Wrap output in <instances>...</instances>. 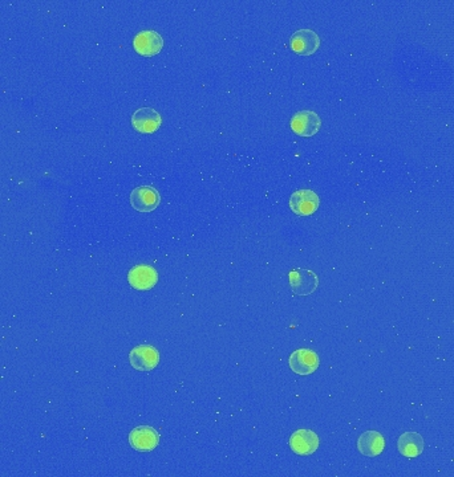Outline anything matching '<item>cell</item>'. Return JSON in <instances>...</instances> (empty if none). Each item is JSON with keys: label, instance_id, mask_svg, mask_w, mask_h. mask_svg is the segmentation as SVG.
Listing matches in <instances>:
<instances>
[{"label": "cell", "instance_id": "obj_10", "mask_svg": "<svg viewBox=\"0 0 454 477\" xmlns=\"http://www.w3.org/2000/svg\"><path fill=\"white\" fill-rule=\"evenodd\" d=\"M129 443L133 448L141 452H151L160 443L158 432L149 426L137 427L129 435Z\"/></svg>", "mask_w": 454, "mask_h": 477}, {"label": "cell", "instance_id": "obj_8", "mask_svg": "<svg viewBox=\"0 0 454 477\" xmlns=\"http://www.w3.org/2000/svg\"><path fill=\"white\" fill-rule=\"evenodd\" d=\"M290 447L296 455H313L319 448V436L311 430L295 431L290 438Z\"/></svg>", "mask_w": 454, "mask_h": 477}, {"label": "cell", "instance_id": "obj_9", "mask_svg": "<svg viewBox=\"0 0 454 477\" xmlns=\"http://www.w3.org/2000/svg\"><path fill=\"white\" fill-rule=\"evenodd\" d=\"M161 123L160 113L151 108H141L133 113V128L142 134H151L158 130Z\"/></svg>", "mask_w": 454, "mask_h": 477}, {"label": "cell", "instance_id": "obj_2", "mask_svg": "<svg viewBox=\"0 0 454 477\" xmlns=\"http://www.w3.org/2000/svg\"><path fill=\"white\" fill-rule=\"evenodd\" d=\"M161 202L160 193L153 186H140L131 193V205L136 211L151 212L154 211Z\"/></svg>", "mask_w": 454, "mask_h": 477}, {"label": "cell", "instance_id": "obj_11", "mask_svg": "<svg viewBox=\"0 0 454 477\" xmlns=\"http://www.w3.org/2000/svg\"><path fill=\"white\" fill-rule=\"evenodd\" d=\"M128 281L134 289L149 290L156 287L158 281V273L151 265H136L129 271Z\"/></svg>", "mask_w": 454, "mask_h": 477}, {"label": "cell", "instance_id": "obj_3", "mask_svg": "<svg viewBox=\"0 0 454 477\" xmlns=\"http://www.w3.org/2000/svg\"><path fill=\"white\" fill-rule=\"evenodd\" d=\"M319 205V197L313 190H298L290 198V208L299 216L313 215L318 211Z\"/></svg>", "mask_w": 454, "mask_h": 477}, {"label": "cell", "instance_id": "obj_13", "mask_svg": "<svg viewBox=\"0 0 454 477\" xmlns=\"http://www.w3.org/2000/svg\"><path fill=\"white\" fill-rule=\"evenodd\" d=\"M385 447L384 436L378 431H365L358 440V449L361 455L376 458Z\"/></svg>", "mask_w": 454, "mask_h": 477}, {"label": "cell", "instance_id": "obj_6", "mask_svg": "<svg viewBox=\"0 0 454 477\" xmlns=\"http://www.w3.org/2000/svg\"><path fill=\"white\" fill-rule=\"evenodd\" d=\"M288 279L293 293L299 296L311 294L319 285V279L316 273L310 270H293L288 273Z\"/></svg>", "mask_w": 454, "mask_h": 477}, {"label": "cell", "instance_id": "obj_5", "mask_svg": "<svg viewBox=\"0 0 454 477\" xmlns=\"http://www.w3.org/2000/svg\"><path fill=\"white\" fill-rule=\"evenodd\" d=\"M290 367L295 374L310 375L319 367V357L310 349H299L290 357Z\"/></svg>", "mask_w": 454, "mask_h": 477}, {"label": "cell", "instance_id": "obj_7", "mask_svg": "<svg viewBox=\"0 0 454 477\" xmlns=\"http://www.w3.org/2000/svg\"><path fill=\"white\" fill-rule=\"evenodd\" d=\"M290 44L291 49L298 55L310 56L318 51L321 46V39L313 29H299L293 34Z\"/></svg>", "mask_w": 454, "mask_h": 477}, {"label": "cell", "instance_id": "obj_1", "mask_svg": "<svg viewBox=\"0 0 454 477\" xmlns=\"http://www.w3.org/2000/svg\"><path fill=\"white\" fill-rule=\"evenodd\" d=\"M290 125L295 134L301 137H313L321 129L322 120L313 111H301L293 114Z\"/></svg>", "mask_w": 454, "mask_h": 477}, {"label": "cell", "instance_id": "obj_14", "mask_svg": "<svg viewBox=\"0 0 454 477\" xmlns=\"http://www.w3.org/2000/svg\"><path fill=\"white\" fill-rule=\"evenodd\" d=\"M398 448L405 458H417L424 451V439L417 432H405L398 438Z\"/></svg>", "mask_w": 454, "mask_h": 477}, {"label": "cell", "instance_id": "obj_4", "mask_svg": "<svg viewBox=\"0 0 454 477\" xmlns=\"http://www.w3.org/2000/svg\"><path fill=\"white\" fill-rule=\"evenodd\" d=\"M133 47L137 53L142 56L151 57L161 52L163 48V39L156 31H141L133 39Z\"/></svg>", "mask_w": 454, "mask_h": 477}, {"label": "cell", "instance_id": "obj_12", "mask_svg": "<svg viewBox=\"0 0 454 477\" xmlns=\"http://www.w3.org/2000/svg\"><path fill=\"white\" fill-rule=\"evenodd\" d=\"M131 365L140 371L153 370L160 362V353L156 347H137L129 354Z\"/></svg>", "mask_w": 454, "mask_h": 477}]
</instances>
